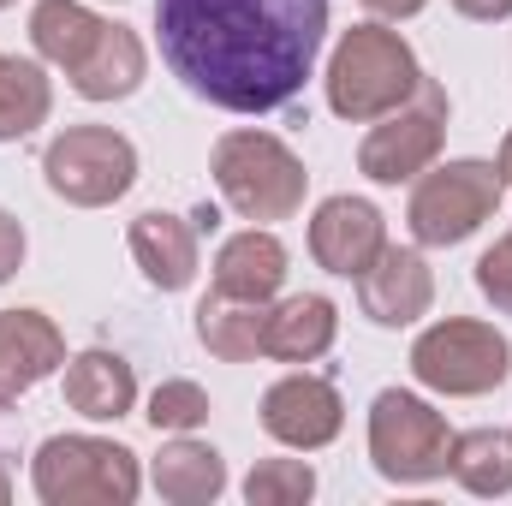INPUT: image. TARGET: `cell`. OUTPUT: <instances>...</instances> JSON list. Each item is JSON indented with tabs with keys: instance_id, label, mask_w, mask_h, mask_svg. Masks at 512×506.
Instances as JSON below:
<instances>
[{
	"instance_id": "11",
	"label": "cell",
	"mask_w": 512,
	"mask_h": 506,
	"mask_svg": "<svg viewBox=\"0 0 512 506\" xmlns=\"http://www.w3.org/2000/svg\"><path fill=\"white\" fill-rule=\"evenodd\" d=\"M352 286H358V310L376 328H411L435 304V268H429V256L417 251V245H393V239H387V251Z\"/></svg>"
},
{
	"instance_id": "20",
	"label": "cell",
	"mask_w": 512,
	"mask_h": 506,
	"mask_svg": "<svg viewBox=\"0 0 512 506\" xmlns=\"http://www.w3.org/2000/svg\"><path fill=\"white\" fill-rule=\"evenodd\" d=\"M286 245L274 239V227H245L233 233L221 251H215V286L233 292V298H262L274 304L280 286H286Z\"/></svg>"
},
{
	"instance_id": "22",
	"label": "cell",
	"mask_w": 512,
	"mask_h": 506,
	"mask_svg": "<svg viewBox=\"0 0 512 506\" xmlns=\"http://www.w3.org/2000/svg\"><path fill=\"white\" fill-rule=\"evenodd\" d=\"M48 114H54V78L42 72V60L0 54V143H24L36 126H48Z\"/></svg>"
},
{
	"instance_id": "25",
	"label": "cell",
	"mask_w": 512,
	"mask_h": 506,
	"mask_svg": "<svg viewBox=\"0 0 512 506\" xmlns=\"http://www.w3.org/2000/svg\"><path fill=\"white\" fill-rule=\"evenodd\" d=\"M310 495H316V465L310 459H262L245 477L251 506H304Z\"/></svg>"
},
{
	"instance_id": "26",
	"label": "cell",
	"mask_w": 512,
	"mask_h": 506,
	"mask_svg": "<svg viewBox=\"0 0 512 506\" xmlns=\"http://www.w3.org/2000/svg\"><path fill=\"white\" fill-rule=\"evenodd\" d=\"M477 292H483L501 316H512V227L477 256Z\"/></svg>"
},
{
	"instance_id": "14",
	"label": "cell",
	"mask_w": 512,
	"mask_h": 506,
	"mask_svg": "<svg viewBox=\"0 0 512 506\" xmlns=\"http://www.w3.org/2000/svg\"><path fill=\"white\" fill-rule=\"evenodd\" d=\"M126 245H131V262L143 268V280H149L155 292H185V286L197 280V268H203V256H197V227H191V215L143 209V215L131 221Z\"/></svg>"
},
{
	"instance_id": "21",
	"label": "cell",
	"mask_w": 512,
	"mask_h": 506,
	"mask_svg": "<svg viewBox=\"0 0 512 506\" xmlns=\"http://www.w3.org/2000/svg\"><path fill=\"white\" fill-rule=\"evenodd\" d=\"M102 30H108V18L90 12L84 0H36V6H30L36 60H42V66H60V72H72V66L96 48Z\"/></svg>"
},
{
	"instance_id": "6",
	"label": "cell",
	"mask_w": 512,
	"mask_h": 506,
	"mask_svg": "<svg viewBox=\"0 0 512 506\" xmlns=\"http://www.w3.org/2000/svg\"><path fill=\"white\" fill-rule=\"evenodd\" d=\"M411 376L441 399H483L512 376V340L495 322L441 316L411 340Z\"/></svg>"
},
{
	"instance_id": "12",
	"label": "cell",
	"mask_w": 512,
	"mask_h": 506,
	"mask_svg": "<svg viewBox=\"0 0 512 506\" xmlns=\"http://www.w3.org/2000/svg\"><path fill=\"white\" fill-rule=\"evenodd\" d=\"M387 251V215L370 197H322L310 215V256L316 268L358 280L376 256Z\"/></svg>"
},
{
	"instance_id": "27",
	"label": "cell",
	"mask_w": 512,
	"mask_h": 506,
	"mask_svg": "<svg viewBox=\"0 0 512 506\" xmlns=\"http://www.w3.org/2000/svg\"><path fill=\"white\" fill-rule=\"evenodd\" d=\"M24 251H30V239H24V221L12 215V209H0V286L24 268Z\"/></svg>"
},
{
	"instance_id": "16",
	"label": "cell",
	"mask_w": 512,
	"mask_h": 506,
	"mask_svg": "<svg viewBox=\"0 0 512 506\" xmlns=\"http://www.w3.org/2000/svg\"><path fill=\"white\" fill-rule=\"evenodd\" d=\"M143 78H149V48H143V36L131 24H114V18L96 36V48L66 72V84L84 102H126V96L143 90Z\"/></svg>"
},
{
	"instance_id": "2",
	"label": "cell",
	"mask_w": 512,
	"mask_h": 506,
	"mask_svg": "<svg viewBox=\"0 0 512 506\" xmlns=\"http://www.w3.org/2000/svg\"><path fill=\"white\" fill-rule=\"evenodd\" d=\"M423 84V66L411 54V42L370 18V24H352L340 30L334 54H328V72H322V90H328V108L346 120V126H370L393 108H405Z\"/></svg>"
},
{
	"instance_id": "31",
	"label": "cell",
	"mask_w": 512,
	"mask_h": 506,
	"mask_svg": "<svg viewBox=\"0 0 512 506\" xmlns=\"http://www.w3.org/2000/svg\"><path fill=\"white\" fill-rule=\"evenodd\" d=\"M495 167H501V179H507V191H512V131L501 137V155H495Z\"/></svg>"
},
{
	"instance_id": "18",
	"label": "cell",
	"mask_w": 512,
	"mask_h": 506,
	"mask_svg": "<svg viewBox=\"0 0 512 506\" xmlns=\"http://www.w3.org/2000/svg\"><path fill=\"white\" fill-rule=\"evenodd\" d=\"M262 334H268V304L262 298H233L221 286L203 292L197 304V346L221 364H256L262 358Z\"/></svg>"
},
{
	"instance_id": "19",
	"label": "cell",
	"mask_w": 512,
	"mask_h": 506,
	"mask_svg": "<svg viewBox=\"0 0 512 506\" xmlns=\"http://www.w3.org/2000/svg\"><path fill=\"white\" fill-rule=\"evenodd\" d=\"M149 483L173 506H209L227 495V459L197 435H173V441H161V453L149 465Z\"/></svg>"
},
{
	"instance_id": "29",
	"label": "cell",
	"mask_w": 512,
	"mask_h": 506,
	"mask_svg": "<svg viewBox=\"0 0 512 506\" xmlns=\"http://www.w3.org/2000/svg\"><path fill=\"white\" fill-rule=\"evenodd\" d=\"M364 6H370V12H376L382 24H399V18H417V12H423L429 0H364Z\"/></svg>"
},
{
	"instance_id": "32",
	"label": "cell",
	"mask_w": 512,
	"mask_h": 506,
	"mask_svg": "<svg viewBox=\"0 0 512 506\" xmlns=\"http://www.w3.org/2000/svg\"><path fill=\"white\" fill-rule=\"evenodd\" d=\"M6 495H12V477H6V465H0V501H6Z\"/></svg>"
},
{
	"instance_id": "24",
	"label": "cell",
	"mask_w": 512,
	"mask_h": 506,
	"mask_svg": "<svg viewBox=\"0 0 512 506\" xmlns=\"http://www.w3.org/2000/svg\"><path fill=\"white\" fill-rule=\"evenodd\" d=\"M209 393L197 387V381H185V376H173V381H161L155 393H149V429L155 435H197L203 423H209Z\"/></svg>"
},
{
	"instance_id": "7",
	"label": "cell",
	"mask_w": 512,
	"mask_h": 506,
	"mask_svg": "<svg viewBox=\"0 0 512 506\" xmlns=\"http://www.w3.org/2000/svg\"><path fill=\"white\" fill-rule=\"evenodd\" d=\"M447 453H453V423L411 387H382L370 399V465L376 477L417 489L447 477Z\"/></svg>"
},
{
	"instance_id": "33",
	"label": "cell",
	"mask_w": 512,
	"mask_h": 506,
	"mask_svg": "<svg viewBox=\"0 0 512 506\" xmlns=\"http://www.w3.org/2000/svg\"><path fill=\"white\" fill-rule=\"evenodd\" d=\"M6 6H12V0H0V12H6Z\"/></svg>"
},
{
	"instance_id": "8",
	"label": "cell",
	"mask_w": 512,
	"mask_h": 506,
	"mask_svg": "<svg viewBox=\"0 0 512 506\" xmlns=\"http://www.w3.org/2000/svg\"><path fill=\"white\" fill-rule=\"evenodd\" d=\"M42 179L72 209H108L137 185V143L114 126H66L42 149Z\"/></svg>"
},
{
	"instance_id": "28",
	"label": "cell",
	"mask_w": 512,
	"mask_h": 506,
	"mask_svg": "<svg viewBox=\"0 0 512 506\" xmlns=\"http://www.w3.org/2000/svg\"><path fill=\"white\" fill-rule=\"evenodd\" d=\"M453 12L471 24H501V18H512V0H453Z\"/></svg>"
},
{
	"instance_id": "15",
	"label": "cell",
	"mask_w": 512,
	"mask_h": 506,
	"mask_svg": "<svg viewBox=\"0 0 512 506\" xmlns=\"http://www.w3.org/2000/svg\"><path fill=\"white\" fill-rule=\"evenodd\" d=\"M340 340V304L322 292H292L280 304H268V334H262V358L274 364H316L328 358Z\"/></svg>"
},
{
	"instance_id": "9",
	"label": "cell",
	"mask_w": 512,
	"mask_h": 506,
	"mask_svg": "<svg viewBox=\"0 0 512 506\" xmlns=\"http://www.w3.org/2000/svg\"><path fill=\"white\" fill-rule=\"evenodd\" d=\"M441 143H447V90L435 78H423L405 108L370 120L364 143H358V173L370 185H411L417 173H429L441 161Z\"/></svg>"
},
{
	"instance_id": "1",
	"label": "cell",
	"mask_w": 512,
	"mask_h": 506,
	"mask_svg": "<svg viewBox=\"0 0 512 506\" xmlns=\"http://www.w3.org/2000/svg\"><path fill=\"white\" fill-rule=\"evenodd\" d=\"M167 72L227 114L286 108L322 54L328 0H155Z\"/></svg>"
},
{
	"instance_id": "10",
	"label": "cell",
	"mask_w": 512,
	"mask_h": 506,
	"mask_svg": "<svg viewBox=\"0 0 512 506\" xmlns=\"http://www.w3.org/2000/svg\"><path fill=\"white\" fill-rule=\"evenodd\" d=\"M262 429L268 441L292 447V453H322L328 441H340L346 429V399L328 376H310V370H292L262 393Z\"/></svg>"
},
{
	"instance_id": "13",
	"label": "cell",
	"mask_w": 512,
	"mask_h": 506,
	"mask_svg": "<svg viewBox=\"0 0 512 506\" xmlns=\"http://www.w3.org/2000/svg\"><path fill=\"white\" fill-rule=\"evenodd\" d=\"M66 370V334L42 310H0V411Z\"/></svg>"
},
{
	"instance_id": "30",
	"label": "cell",
	"mask_w": 512,
	"mask_h": 506,
	"mask_svg": "<svg viewBox=\"0 0 512 506\" xmlns=\"http://www.w3.org/2000/svg\"><path fill=\"white\" fill-rule=\"evenodd\" d=\"M191 227H197V233H215V227H221V209H215V203H203V209L191 215Z\"/></svg>"
},
{
	"instance_id": "5",
	"label": "cell",
	"mask_w": 512,
	"mask_h": 506,
	"mask_svg": "<svg viewBox=\"0 0 512 506\" xmlns=\"http://www.w3.org/2000/svg\"><path fill=\"white\" fill-rule=\"evenodd\" d=\"M30 489L42 506H131L143 489V471L126 441L48 435L30 459Z\"/></svg>"
},
{
	"instance_id": "17",
	"label": "cell",
	"mask_w": 512,
	"mask_h": 506,
	"mask_svg": "<svg viewBox=\"0 0 512 506\" xmlns=\"http://www.w3.org/2000/svg\"><path fill=\"white\" fill-rule=\"evenodd\" d=\"M60 381H66V405L84 423H120L137 405V370L120 352H108V346H90V352L66 358Z\"/></svg>"
},
{
	"instance_id": "23",
	"label": "cell",
	"mask_w": 512,
	"mask_h": 506,
	"mask_svg": "<svg viewBox=\"0 0 512 506\" xmlns=\"http://www.w3.org/2000/svg\"><path fill=\"white\" fill-rule=\"evenodd\" d=\"M447 477L465 495H483V501L512 495V429H465V435H453Z\"/></svg>"
},
{
	"instance_id": "3",
	"label": "cell",
	"mask_w": 512,
	"mask_h": 506,
	"mask_svg": "<svg viewBox=\"0 0 512 506\" xmlns=\"http://www.w3.org/2000/svg\"><path fill=\"white\" fill-rule=\"evenodd\" d=\"M209 179H215V197L239 221H251V227L292 221L304 209V191H310V173L292 155V143L274 137V131H256V126H233L215 137Z\"/></svg>"
},
{
	"instance_id": "4",
	"label": "cell",
	"mask_w": 512,
	"mask_h": 506,
	"mask_svg": "<svg viewBox=\"0 0 512 506\" xmlns=\"http://www.w3.org/2000/svg\"><path fill=\"white\" fill-rule=\"evenodd\" d=\"M507 197V179L495 161L483 155H459V161H435L429 173L411 179V203H405V227L423 251H453L471 233H483L495 221Z\"/></svg>"
}]
</instances>
